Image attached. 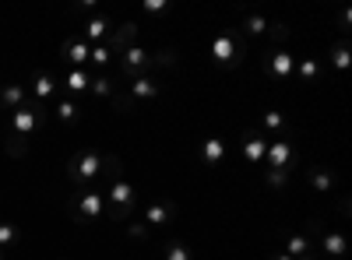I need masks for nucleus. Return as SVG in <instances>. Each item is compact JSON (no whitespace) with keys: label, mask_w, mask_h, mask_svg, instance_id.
<instances>
[{"label":"nucleus","mask_w":352,"mask_h":260,"mask_svg":"<svg viewBox=\"0 0 352 260\" xmlns=\"http://www.w3.org/2000/svg\"><path fill=\"white\" fill-rule=\"evenodd\" d=\"M71 11L74 14H88V11H96V0H81V4H74Z\"/></svg>","instance_id":"obj_37"},{"label":"nucleus","mask_w":352,"mask_h":260,"mask_svg":"<svg viewBox=\"0 0 352 260\" xmlns=\"http://www.w3.org/2000/svg\"><path fill=\"white\" fill-rule=\"evenodd\" d=\"M56 120H60L67 130L81 123V106H78V99H74V95H64L60 102H56Z\"/></svg>","instance_id":"obj_17"},{"label":"nucleus","mask_w":352,"mask_h":260,"mask_svg":"<svg viewBox=\"0 0 352 260\" xmlns=\"http://www.w3.org/2000/svg\"><path fill=\"white\" fill-rule=\"evenodd\" d=\"M289 176H292L289 169H268V172H264V183H268L272 190H282L289 183Z\"/></svg>","instance_id":"obj_32"},{"label":"nucleus","mask_w":352,"mask_h":260,"mask_svg":"<svg viewBox=\"0 0 352 260\" xmlns=\"http://www.w3.org/2000/svg\"><path fill=\"white\" fill-rule=\"evenodd\" d=\"M264 158H268V169H289L292 172V169L300 165V148L292 141H272Z\"/></svg>","instance_id":"obj_8"},{"label":"nucleus","mask_w":352,"mask_h":260,"mask_svg":"<svg viewBox=\"0 0 352 260\" xmlns=\"http://www.w3.org/2000/svg\"><path fill=\"white\" fill-rule=\"evenodd\" d=\"M109 36H113V18H109V14H96V18H88L81 39H85L88 46H92V43L99 46V43H106Z\"/></svg>","instance_id":"obj_13"},{"label":"nucleus","mask_w":352,"mask_h":260,"mask_svg":"<svg viewBox=\"0 0 352 260\" xmlns=\"http://www.w3.org/2000/svg\"><path fill=\"white\" fill-rule=\"evenodd\" d=\"M328 56H331V64H335L338 71H345V67H349V36L338 39V43L328 49Z\"/></svg>","instance_id":"obj_30"},{"label":"nucleus","mask_w":352,"mask_h":260,"mask_svg":"<svg viewBox=\"0 0 352 260\" xmlns=\"http://www.w3.org/2000/svg\"><path fill=\"white\" fill-rule=\"evenodd\" d=\"M162 253H166V260H194L190 246H187V243H180V239H169V243L162 246Z\"/></svg>","instance_id":"obj_29"},{"label":"nucleus","mask_w":352,"mask_h":260,"mask_svg":"<svg viewBox=\"0 0 352 260\" xmlns=\"http://www.w3.org/2000/svg\"><path fill=\"white\" fill-rule=\"evenodd\" d=\"M307 176H310V187H314L317 193H331V187L338 183V176H335L328 165H310Z\"/></svg>","instance_id":"obj_18"},{"label":"nucleus","mask_w":352,"mask_h":260,"mask_svg":"<svg viewBox=\"0 0 352 260\" xmlns=\"http://www.w3.org/2000/svg\"><path fill=\"white\" fill-rule=\"evenodd\" d=\"M67 215L74 218V222H81V225H92V222H99L102 215H106V197L99 193V190H78L74 197H67Z\"/></svg>","instance_id":"obj_3"},{"label":"nucleus","mask_w":352,"mask_h":260,"mask_svg":"<svg viewBox=\"0 0 352 260\" xmlns=\"http://www.w3.org/2000/svg\"><path fill=\"white\" fill-rule=\"evenodd\" d=\"M243 28H247L250 36H264V32H268V18H264V14H247L243 18Z\"/></svg>","instance_id":"obj_33"},{"label":"nucleus","mask_w":352,"mask_h":260,"mask_svg":"<svg viewBox=\"0 0 352 260\" xmlns=\"http://www.w3.org/2000/svg\"><path fill=\"white\" fill-rule=\"evenodd\" d=\"M176 64H180V56H176L173 46H162V49L152 53V71H159V67H176Z\"/></svg>","instance_id":"obj_27"},{"label":"nucleus","mask_w":352,"mask_h":260,"mask_svg":"<svg viewBox=\"0 0 352 260\" xmlns=\"http://www.w3.org/2000/svg\"><path fill=\"white\" fill-rule=\"evenodd\" d=\"M28 102V92H25V84H4V88H0V113H8V117H11V113L18 109V106H25Z\"/></svg>","instance_id":"obj_15"},{"label":"nucleus","mask_w":352,"mask_h":260,"mask_svg":"<svg viewBox=\"0 0 352 260\" xmlns=\"http://www.w3.org/2000/svg\"><path fill=\"white\" fill-rule=\"evenodd\" d=\"M14 243H18V228H14L11 222H4V225H0V250L8 253V250H11Z\"/></svg>","instance_id":"obj_35"},{"label":"nucleus","mask_w":352,"mask_h":260,"mask_svg":"<svg viewBox=\"0 0 352 260\" xmlns=\"http://www.w3.org/2000/svg\"><path fill=\"white\" fill-rule=\"evenodd\" d=\"M88 81H92V74L81 71V67H71V71H67V78H64V84H67V92H71V95L88 92Z\"/></svg>","instance_id":"obj_22"},{"label":"nucleus","mask_w":352,"mask_h":260,"mask_svg":"<svg viewBox=\"0 0 352 260\" xmlns=\"http://www.w3.org/2000/svg\"><path fill=\"white\" fill-rule=\"evenodd\" d=\"M109 99H113V109L120 113V117H131V113H138V109H141V106H138V102L131 99V92H127V84H124V88H116V92H113Z\"/></svg>","instance_id":"obj_24"},{"label":"nucleus","mask_w":352,"mask_h":260,"mask_svg":"<svg viewBox=\"0 0 352 260\" xmlns=\"http://www.w3.org/2000/svg\"><path fill=\"white\" fill-rule=\"evenodd\" d=\"M60 260H67V257H60Z\"/></svg>","instance_id":"obj_42"},{"label":"nucleus","mask_w":352,"mask_h":260,"mask_svg":"<svg viewBox=\"0 0 352 260\" xmlns=\"http://www.w3.org/2000/svg\"><path fill=\"white\" fill-rule=\"evenodd\" d=\"M261 71L275 78V81H289L292 71H296V56H289L285 49H261Z\"/></svg>","instance_id":"obj_6"},{"label":"nucleus","mask_w":352,"mask_h":260,"mask_svg":"<svg viewBox=\"0 0 352 260\" xmlns=\"http://www.w3.org/2000/svg\"><path fill=\"white\" fill-rule=\"evenodd\" d=\"M300 260H317V250H314V253H307V257H300Z\"/></svg>","instance_id":"obj_40"},{"label":"nucleus","mask_w":352,"mask_h":260,"mask_svg":"<svg viewBox=\"0 0 352 260\" xmlns=\"http://www.w3.org/2000/svg\"><path fill=\"white\" fill-rule=\"evenodd\" d=\"M116 84H120V81H116L113 74L96 71V74H92V81H88V88H92V95H96V99H109V95L116 92Z\"/></svg>","instance_id":"obj_21"},{"label":"nucleus","mask_w":352,"mask_h":260,"mask_svg":"<svg viewBox=\"0 0 352 260\" xmlns=\"http://www.w3.org/2000/svg\"><path fill=\"white\" fill-rule=\"evenodd\" d=\"M222 158H226V141L222 137H204L201 141V165L215 169Z\"/></svg>","instance_id":"obj_16"},{"label":"nucleus","mask_w":352,"mask_h":260,"mask_svg":"<svg viewBox=\"0 0 352 260\" xmlns=\"http://www.w3.org/2000/svg\"><path fill=\"white\" fill-rule=\"evenodd\" d=\"M0 260H8V253H4V250H0Z\"/></svg>","instance_id":"obj_41"},{"label":"nucleus","mask_w":352,"mask_h":260,"mask_svg":"<svg viewBox=\"0 0 352 260\" xmlns=\"http://www.w3.org/2000/svg\"><path fill=\"white\" fill-rule=\"evenodd\" d=\"M102 197H106V215H109L113 222H131L134 204H138V190H134V183H131L127 176L109 180Z\"/></svg>","instance_id":"obj_1"},{"label":"nucleus","mask_w":352,"mask_h":260,"mask_svg":"<svg viewBox=\"0 0 352 260\" xmlns=\"http://www.w3.org/2000/svg\"><path fill=\"white\" fill-rule=\"evenodd\" d=\"M268 144H272V137L264 134L261 127H247V130H243V141H240L243 158H247L250 165H261L264 155H268Z\"/></svg>","instance_id":"obj_7"},{"label":"nucleus","mask_w":352,"mask_h":260,"mask_svg":"<svg viewBox=\"0 0 352 260\" xmlns=\"http://www.w3.org/2000/svg\"><path fill=\"white\" fill-rule=\"evenodd\" d=\"M162 88H166V84H162L155 74H148V78H134V81L127 84V92H131V99H134L138 106H152V102L162 95Z\"/></svg>","instance_id":"obj_9"},{"label":"nucleus","mask_w":352,"mask_h":260,"mask_svg":"<svg viewBox=\"0 0 352 260\" xmlns=\"http://www.w3.org/2000/svg\"><path fill=\"white\" fill-rule=\"evenodd\" d=\"M268 260H292L289 253H275V257H268Z\"/></svg>","instance_id":"obj_39"},{"label":"nucleus","mask_w":352,"mask_h":260,"mask_svg":"<svg viewBox=\"0 0 352 260\" xmlns=\"http://www.w3.org/2000/svg\"><path fill=\"white\" fill-rule=\"evenodd\" d=\"M261 130L264 134H275L272 141H292V123L285 120V113H278V109H268L261 117Z\"/></svg>","instance_id":"obj_11"},{"label":"nucleus","mask_w":352,"mask_h":260,"mask_svg":"<svg viewBox=\"0 0 352 260\" xmlns=\"http://www.w3.org/2000/svg\"><path fill=\"white\" fill-rule=\"evenodd\" d=\"M292 74H296L303 84H314L317 78H320V64L317 60H310V56H307V60L303 64H296V71H292Z\"/></svg>","instance_id":"obj_28"},{"label":"nucleus","mask_w":352,"mask_h":260,"mask_svg":"<svg viewBox=\"0 0 352 260\" xmlns=\"http://www.w3.org/2000/svg\"><path fill=\"white\" fill-rule=\"evenodd\" d=\"M338 211L349 218V197H338Z\"/></svg>","instance_id":"obj_38"},{"label":"nucleus","mask_w":352,"mask_h":260,"mask_svg":"<svg viewBox=\"0 0 352 260\" xmlns=\"http://www.w3.org/2000/svg\"><path fill=\"white\" fill-rule=\"evenodd\" d=\"M127 228L124 233L131 236V239H138V243H148L152 239V228H148V222H124Z\"/></svg>","instance_id":"obj_31"},{"label":"nucleus","mask_w":352,"mask_h":260,"mask_svg":"<svg viewBox=\"0 0 352 260\" xmlns=\"http://www.w3.org/2000/svg\"><path fill=\"white\" fill-rule=\"evenodd\" d=\"M264 39H268V49H282V43L289 39V25H285V21H268V32H264Z\"/></svg>","instance_id":"obj_25"},{"label":"nucleus","mask_w":352,"mask_h":260,"mask_svg":"<svg viewBox=\"0 0 352 260\" xmlns=\"http://www.w3.org/2000/svg\"><path fill=\"white\" fill-rule=\"evenodd\" d=\"M320 253L342 260V257L349 253V239H345L342 233H320Z\"/></svg>","instance_id":"obj_20"},{"label":"nucleus","mask_w":352,"mask_h":260,"mask_svg":"<svg viewBox=\"0 0 352 260\" xmlns=\"http://www.w3.org/2000/svg\"><path fill=\"white\" fill-rule=\"evenodd\" d=\"M4 152H8L11 158H25V155H28V137H21V134H14V130H4Z\"/></svg>","instance_id":"obj_23"},{"label":"nucleus","mask_w":352,"mask_h":260,"mask_svg":"<svg viewBox=\"0 0 352 260\" xmlns=\"http://www.w3.org/2000/svg\"><path fill=\"white\" fill-rule=\"evenodd\" d=\"M212 56H215L219 67L236 71V67L247 60V39H243V32H222V36H215Z\"/></svg>","instance_id":"obj_4"},{"label":"nucleus","mask_w":352,"mask_h":260,"mask_svg":"<svg viewBox=\"0 0 352 260\" xmlns=\"http://www.w3.org/2000/svg\"><path fill=\"white\" fill-rule=\"evenodd\" d=\"M106 46H109V53H113V56H120V53H127L131 46H138V21H124V25H116Z\"/></svg>","instance_id":"obj_10"},{"label":"nucleus","mask_w":352,"mask_h":260,"mask_svg":"<svg viewBox=\"0 0 352 260\" xmlns=\"http://www.w3.org/2000/svg\"><path fill=\"white\" fill-rule=\"evenodd\" d=\"M46 117H50L46 106L28 95V102L11 113V127H8V130H14V134H21V137H32V134H39V127L46 123Z\"/></svg>","instance_id":"obj_5"},{"label":"nucleus","mask_w":352,"mask_h":260,"mask_svg":"<svg viewBox=\"0 0 352 260\" xmlns=\"http://www.w3.org/2000/svg\"><path fill=\"white\" fill-rule=\"evenodd\" d=\"M166 11H169L166 0H148V4H144V14H166Z\"/></svg>","instance_id":"obj_36"},{"label":"nucleus","mask_w":352,"mask_h":260,"mask_svg":"<svg viewBox=\"0 0 352 260\" xmlns=\"http://www.w3.org/2000/svg\"><path fill=\"white\" fill-rule=\"evenodd\" d=\"M53 92H56V81H53V74H50V71H36V78H32V99L46 106Z\"/></svg>","instance_id":"obj_19"},{"label":"nucleus","mask_w":352,"mask_h":260,"mask_svg":"<svg viewBox=\"0 0 352 260\" xmlns=\"http://www.w3.org/2000/svg\"><path fill=\"white\" fill-rule=\"evenodd\" d=\"M102 176V152L96 148H81L67 158V180L78 190H88V183H96Z\"/></svg>","instance_id":"obj_2"},{"label":"nucleus","mask_w":352,"mask_h":260,"mask_svg":"<svg viewBox=\"0 0 352 260\" xmlns=\"http://www.w3.org/2000/svg\"><path fill=\"white\" fill-rule=\"evenodd\" d=\"M176 218V204L173 200H148V208H144V222L148 228H162Z\"/></svg>","instance_id":"obj_12"},{"label":"nucleus","mask_w":352,"mask_h":260,"mask_svg":"<svg viewBox=\"0 0 352 260\" xmlns=\"http://www.w3.org/2000/svg\"><path fill=\"white\" fill-rule=\"evenodd\" d=\"M88 60H92L99 71H106V64L113 60V53H109V46H106V43H99V46H92V53H88Z\"/></svg>","instance_id":"obj_34"},{"label":"nucleus","mask_w":352,"mask_h":260,"mask_svg":"<svg viewBox=\"0 0 352 260\" xmlns=\"http://www.w3.org/2000/svg\"><path fill=\"white\" fill-rule=\"evenodd\" d=\"M285 253H289L292 260H300V257L314 253V243H310L303 233H296V236H289V243H285Z\"/></svg>","instance_id":"obj_26"},{"label":"nucleus","mask_w":352,"mask_h":260,"mask_svg":"<svg viewBox=\"0 0 352 260\" xmlns=\"http://www.w3.org/2000/svg\"><path fill=\"white\" fill-rule=\"evenodd\" d=\"M88 53H92V46H88L78 32H74V36H67V39H64V46H60V56H64V60H71L74 67H81V64L88 60Z\"/></svg>","instance_id":"obj_14"}]
</instances>
